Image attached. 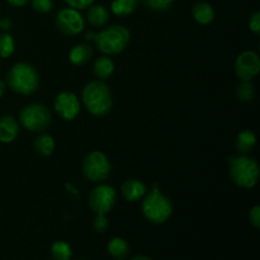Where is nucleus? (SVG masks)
Wrapping results in <instances>:
<instances>
[{
  "label": "nucleus",
  "mask_w": 260,
  "mask_h": 260,
  "mask_svg": "<svg viewBox=\"0 0 260 260\" xmlns=\"http://www.w3.org/2000/svg\"><path fill=\"white\" fill-rule=\"evenodd\" d=\"M81 99L89 113L94 117H104L113 107L111 88L102 80L89 81L83 88Z\"/></svg>",
  "instance_id": "obj_1"
},
{
  "label": "nucleus",
  "mask_w": 260,
  "mask_h": 260,
  "mask_svg": "<svg viewBox=\"0 0 260 260\" xmlns=\"http://www.w3.org/2000/svg\"><path fill=\"white\" fill-rule=\"evenodd\" d=\"M7 85L14 93L20 95H30L40 86V74L37 69L28 62H17L8 70Z\"/></svg>",
  "instance_id": "obj_2"
},
{
  "label": "nucleus",
  "mask_w": 260,
  "mask_h": 260,
  "mask_svg": "<svg viewBox=\"0 0 260 260\" xmlns=\"http://www.w3.org/2000/svg\"><path fill=\"white\" fill-rule=\"evenodd\" d=\"M131 40V33L124 25L114 24L104 28L101 32L94 35V45L103 55L114 56L119 55L126 50Z\"/></svg>",
  "instance_id": "obj_3"
},
{
  "label": "nucleus",
  "mask_w": 260,
  "mask_h": 260,
  "mask_svg": "<svg viewBox=\"0 0 260 260\" xmlns=\"http://www.w3.org/2000/svg\"><path fill=\"white\" fill-rule=\"evenodd\" d=\"M229 175L238 187L251 189L258 184L259 165L255 159L248 155L231 156L228 159Z\"/></svg>",
  "instance_id": "obj_4"
},
{
  "label": "nucleus",
  "mask_w": 260,
  "mask_h": 260,
  "mask_svg": "<svg viewBox=\"0 0 260 260\" xmlns=\"http://www.w3.org/2000/svg\"><path fill=\"white\" fill-rule=\"evenodd\" d=\"M141 211L144 217L151 223L161 225L165 223L173 215V203L169 197L160 190L155 184L149 194H145L141 203Z\"/></svg>",
  "instance_id": "obj_5"
},
{
  "label": "nucleus",
  "mask_w": 260,
  "mask_h": 260,
  "mask_svg": "<svg viewBox=\"0 0 260 260\" xmlns=\"http://www.w3.org/2000/svg\"><path fill=\"white\" fill-rule=\"evenodd\" d=\"M19 122L30 132H43L50 127L52 114L47 106L42 103H30L23 107L19 112Z\"/></svg>",
  "instance_id": "obj_6"
},
{
  "label": "nucleus",
  "mask_w": 260,
  "mask_h": 260,
  "mask_svg": "<svg viewBox=\"0 0 260 260\" xmlns=\"http://www.w3.org/2000/svg\"><path fill=\"white\" fill-rule=\"evenodd\" d=\"M84 177L91 183H103L111 175L112 165L108 156L102 151H91L84 157L81 164Z\"/></svg>",
  "instance_id": "obj_7"
},
{
  "label": "nucleus",
  "mask_w": 260,
  "mask_h": 260,
  "mask_svg": "<svg viewBox=\"0 0 260 260\" xmlns=\"http://www.w3.org/2000/svg\"><path fill=\"white\" fill-rule=\"evenodd\" d=\"M117 193L112 185L99 184L89 194V207L95 215H108L116 206Z\"/></svg>",
  "instance_id": "obj_8"
},
{
  "label": "nucleus",
  "mask_w": 260,
  "mask_h": 260,
  "mask_svg": "<svg viewBox=\"0 0 260 260\" xmlns=\"http://www.w3.org/2000/svg\"><path fill=\"white\" fill-rule=\"evenodd\" d=\"M55 23L62 35L70 37L80 35L85 29V18L74 8H62L58 10L55 17Z\"/></svg>",
  "instance_id": "obj_9"
},
{
  "label": "nucleus",
  "mask_w": 260,
  "mask_h": 260,
  "mask_svg": "<svg viewBox=\"0 0 260 260\" xmlns=\"http://www.w3.org/2000/svg\"><path fill=\"white\" fill-rule=\"evenodd\" d=\"M260 73V58L254 51H244L236 57L235 74L241 81H251Z\"/></svg>",
  "instance_id": "obj_10"
},
{
  "label": "nucleus",
  "mask_w": 260,
  "mask_h": 260,
  "mask_svg": "<svg viewBox=\"0 0 260 260\" xmlns=\"http://www.w3.org/2000/svg\"><path fill=\"white\" fill-rule=\"evenodd\" d=\"M53 108L61 119L74 121L80 113V102L71 91H61L56 96Z\"/></svg>",
  "instance_id": "obj_11"
},
{
  "label": "nucleus",
  "mask_w": 260,
  "mask_h": 260,
  "mask_svg": "<svg viewBox=\"0 0 260 260\" xmlns=\"http://www.w3.org/2000/svg\"><path fill=\"white\" fill-rule=\"evenodd\" d=\"M146 185L139 179H127L121 185V194L128 202H137L146 194Z\"/></svg>",
  "instance_id": "obj_12"
},
{
  "label": "nucleus",
  "mask_w": 260,
  "mask_h": 260,
  "mask_svg": "<svg viewBox=\"0 0 260 260\" xmlns=\"http://www.w3.org/2000/svg\"><path fill=\"white\" fill-rule=\"evenodd\" d=\"M19 135V123L10 114H5L0 118V142L10 144Z\"/></svg>",
  "instance_id": "obj_13"
},
{
  "label": "nucleus",
  "mask_w": 260,
  "mask_h": 260,
  "mask_svg": "<svg viewBox=\"0 0 260 260\" xmlns=\"http://www.w3.org/2000/svg\"><path fill=\"white\" fill-rule=\"evenodd\" d=\"M94 48L89 43H78L69 51V60L75 66H84L93 58Z\"/></svg>",
  "instance_id": "obj_14"
},
{
  "label": "nucleus",
  "mask_w": 260,
  "mask_h": 260,
  "mask_svg": "<svg viewBox=\"0 0 260 260\" xmlns=\"http://www.w3.org/2000/svg\"><path fill=\"white\" fill-rule=\"evenodd\" d=\"M86 19L93 27L103 28L109 22V12L104 5L91 4L89 7L88 13H86Z\"/></svg>",
  "instance_id": "obj_15"
},
{
  "label": "nucleus",
  "mask_w": 260,
  "mask_h": 260,
  "mask_svg": "<svg viewBox=\"0 0 260 260\" xmlns=\"http://www.w3.org/2000/svg\"><path fill=\"white\" fill-rule=\"evenodd\" d=\"M192 14L196 22L202 25L210 24L215 19V9L210 3L206 2L196 3L192 8Z\"/></svg>",
  "instance_id": "obj_16"
},
{
  "label": "nucleus",
  "mask_w": 260,
  "mask_h": 260,
  "mask_svg": "<svg viewBox=\"0 0 260 260\" xmlns=\"http://www.w3.org/2000/svg\"><path fill=\"white\" fill-rule=\"evenodd\" d=\"M93 71L94 75H95V78L98 79V80H107V79L111 78L114 73L113 60L107 55L99 56V57L94 61Z\"/></svg>",
  "instance_id": "obj_17"
},
{
  "label": "nucleus",
  "mask_w": 260,
  "mask_h": 260,
  "mask_svg": "<svg viewBox=\"0 0 260 260\" xmlns=\"http://www.w3.org/2000/svg\"><path fill=\"white\" fill-rule=\"evenodd\" d=\"M256 145V136L251 129H243L236 136L235 146L240 155H248L254 150Z\"/></svg>",
  "instance_id": "obj_18"
},
{
  "label": "nucleus",
  "mask_w": 260,
  "mask_h": 260,
  "mask_svg": "<svg viewBox=\"0 0 260 260\" xmlns=\"http://www.w3.org/2000/svg\"><path fill=\"white\" fill-rule=\"evenodd\" d=\"M107 250L109 255L116 260H124L129 255V246L124 239L113 238L107 244Z\"/></svg>",
  "instance_id": "obj_19"
},
{
  "label": "nucleus",
  "mask_w": 260,
  "mask_h": 260,
  "mask_svg": "<svg viewBox=\"0 0 260 260\" xmlns=\"http://www.w3.org/2000/svg\"><path fill=\"white\" fill-rule=\"evenodd\" d=\"M33 147H35V151L41 156H50L55 151L56 142L51 135L41 134L40 136L36 137Z\"/></svg>",
  "instance_id": "obj_20"
},
{
  "label": "nucleus",
  "mask_w": 260,
  "mask_h": 260,
  "mask_svg": "<svg viewBox=\"0 0 260 260\" xmlns=\"http://www.w3.org/2000/svg\"><path fill=\"white\" fill-rule=\"evenodd\" d=\"M140 0H113L111 4V10L118 17H126L136 10Z\"/></svg>",
  "instance_id": "obj_21"
},
{
  "label": "nucleus",
  "mask_w": 260,
  "mask_h": 260,
  "mask_svg": "<svg viewBox=\"0 0 260 260\" xmlns=\"http://www.w3.org/2000/svg\"><path fill=\"white\" fill-rule=\"evenodd\" d=\"M51 255L53 260H70L73 256V250L66 241L58 240L51 245Z\"/></svg>",
  "instance_id": "obj_22"
},
{
  "label": "nucleus",
  "mask_w": 260,
  "mask_h": 260,
  "mask_svg": "<svg viewBox=\"0 0 260 260\" xmlns=\"http://www.w3.org/2000/svg\"><path fill=\"white\" fill-rule=\"evenodd\" d=\"M255 96V86L251 81H241L240 85L236 88V98L244 103H249Z\"/></svg>",
  "instance_id": "obj_23"
},
{
  "label": "nucleus",
  "mask_w": 260,
  "mask_h": 260,
  "mask_svg": "<svg viewBox=\"0 0 260 260\" xmlns=\"http://www.w3.org/2000/svg\"><path fill=\"white\" fill-rule=\"evenodd\" d=\"M15 42L10 33L5 32L0 35V57L8 58L14 53Z\"/></svg>",
  "instance_id": "obj_24"
},
{
  "label": "nucleus",
  "mask_w": 260,
  "mask_h": 260,
  "mask_svg": "<svg viewBox=\"0 0 260 260\" xmlns=\"http://www.w3.org/2000/svg\"><path fill=\"white\" fill-rule=\"evenodd\" d=\"M174 0H144V4L154 12H167L172 8Z\"/></svg>",
  "instance_id": "obj_25"
},
{
  "label": "nucleus",
  "mask_w": 260,
  "mask_h": 260,
  "mask_svg": "<svg viewBox=\"0 0 260 260\" xmlns=\"http://www.w3.org/2000/svg\"><path fill=\"white\" fill-rule=\"evenodd\" d=\"M29 2L33 10L37 13H41V14L51 12V9L53 8L52 0H29Z\"/></svg>",
  "instance_id": "obj_26"
},
{
  "label": "nucleus",
  "mask_w": 260,
  "mask_h": 260,
  "mask_svg": "<svg viewBox=\"0 0 260 260\" xmlns=\"http://www.w3.org/2000/svg\"><path fill=\"white\" fill-rule=\"evenodd\" d=\"M109 222L107 220L106 215H95V218L93 221V229L95 233L98 234H104L108 230Z\"/></svg>",
  "instance_id": "obj_27"
},
{
  "label": "nucleus",
  "mask_w": 260,
  "mask_h": 260,
  "mask_svg": "<svg viewBox=\"0 0 260 260\" xmlns=\"http://www.w3.org/2000/svg\"><path fill=\"white\" fill-rule=\"evenodd\" d=\"M249 28H250L254 35H260V12H258V10L251 13L250 18H249Z\"/></svg>",
  "instance_id": "obj_28"
},
{
  "label": "nucleus",
  "mask_w": 260,
  "mask_h": 260,
  "mask_svg": "<svg viewBox=\"0 0 260 260\" xmlns=\"http://www.w3.org/2000/svg\"><path fill=\"white\" fill-rule=\"evenodd\" d=\"M249 222L251 223L254 229L260 228V207L258 205L254 206L249 212Z\"/></svg>",
  "instance_id": "obj_29"
},
{
  "label": "nucleus",
  "mask_w": 260,
  "mask_h": 260,
  "mask_svg": "<svg viewBox=\"0 0 260 260\" xmlns=\"http://www.w3.org/2000/svg\"><path fill=\"white\" fill-rule=\"evenodd\" d=\"M70 8H74L76 10L85 9L89 8L94 3V0H65Z\"/></svg>",
  "instance_id": "obj_30"
},
{
  "label": "nucleus",
  "mask_w": 260,
  "mask_h": 260,
  "mask_svg": "<svg viewBox=\"0 0 260 260\" xmlns=\"http://www.w3.org/2000/svg\"><path fill=\"white\" fill-rule=\"evenodd\" d=\"M8 4H10L12 7L15 8H22L24 5H27L29 3V0H7Z\"/></svg>",
  "instance_id": "obj_31"
},
{
  "label": "nucleus",
  "mask_w": 260,
  "mask_h": 260,
  "mask_svg": "<svg viewBox=\"0 0 260 260\" xmlns=\"http://www.w3.org/2000/svg\"><path fill=\"white\" fill-rule=\"evenodd\" d=\"M13 27V23L10 19H0V29H4V30H9L12 29Z\"/></svg>",
  "instance_id": "obj_32"
},
{
  "label": "nucleus",
  "mask_w": 260,
  "mask_h": 260,
  "mask_svg": "<svg viewBox=\"0 0 260 260\" xmlns=\"http://www.w3.org/2000/svg\"><path fill=\"white\" fill-rule=\"evenodd\" d=\"M4 91H5V81L0 79V98L4 95Z\"/></svg>",
  "instance_id": "obj_33"
},
{
  "label": "nucleus",
  "mask_w": 260,
  "mask_h": 260,
  "mask_svg": "<svg viewBox=\"0 0 260 260\" xmlns=\"http://www.w3.org/2000/svg\"><path fill=\"white\" fill-rule=\"evenodd\" d=\"M129 260H152V259L149 258V256H146V255H136Z\"/></svg>",
  "instance_id": "obj_34"
}]
</instances>
